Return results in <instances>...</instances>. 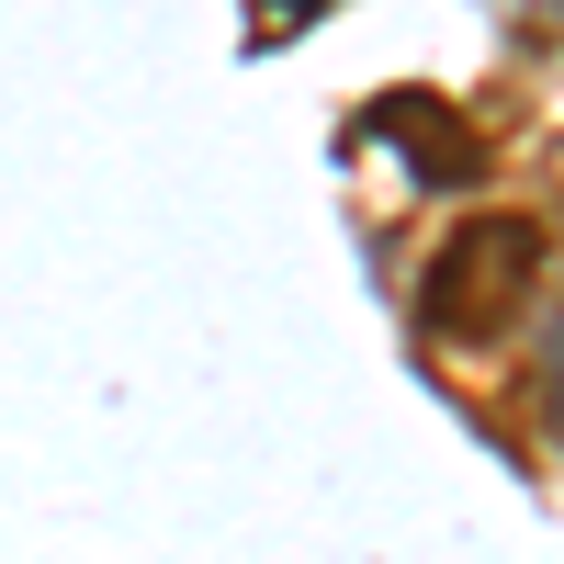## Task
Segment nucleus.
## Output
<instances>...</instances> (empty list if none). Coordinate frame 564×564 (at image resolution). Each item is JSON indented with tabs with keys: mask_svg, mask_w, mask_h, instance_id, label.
I'll return each mask as SVG.
<instances>
[{
	"mask_svg": "<svg viewBox=\"0 0 564 564\" xmlns=\"http://www.w3.org/2000/svg\"><path fill=\"white\" fill-rule=\"evenodd\" d=\"M542 305V226L531 215H475L430 249V282H417V327L441 350H486Z\"/></svg>",
	"mask_w": 564,
	"mask_h": 564,
	"instance_id": "nucleus-1",
	"label": "nucleus"
},
{
	"mask_svg": "<svg viewBox=\"0 0 564 564\" xmlns=\"http://www.w3.org/2000/svg\"><path fill=\"white\" fill-rule=\"evenodd\" d=\"M384 148H406V181H475L486 148H475V124H463L452 102H430V90H395V102H372L361 113Z\"/></svg>",
	"mask_w": 564,
	"mask_h": 564,
	"instance_id": "nucleus-2",
	"label": "nucleus"
}]
</instances>
